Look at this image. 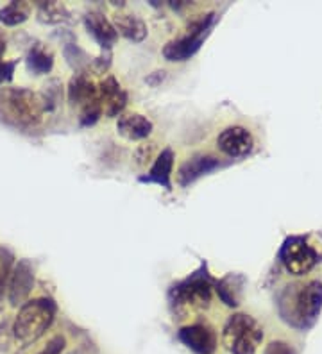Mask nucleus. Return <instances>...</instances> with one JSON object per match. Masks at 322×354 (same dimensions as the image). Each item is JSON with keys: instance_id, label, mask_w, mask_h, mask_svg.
I'll return each mask as SVG.
<instances>
[{"instance_id": "13", "label": "nucleus", "mask_w": 322, "mask_h": 354, "mask_svg": "<svg viewBox=\"0 0 322 354\" xmlns=\"http://www.w3.org/2000/svg\"><path fill=\"white\" fill-rule=\"evenodd\" d=\"M174 160H176V154L170 147H165L163 151L156 156L154 165L150 167V170L147 174H142L138 177V183H143V185H158L161 188H165L167 192L174 190V185H172V170H174Z\"/></svg>"}, {"instance_id": "6", "label": "nucleus", "mask_w": 322, "mask_h": 354, "mask_svg": "<svg viewBox=\"0 0 322 354\" xmlns=\"http://www.w3.org/2000/svg\"><path fill=\"white\" fill-rule=\"evenodd\" d=\"M278 259L290 276L303 277L322 261V252L312 242V234H290L285 238Z\"/></svg>"}, {"instance_id": "3", "label": "nucleus", "mask_w": 322, "mask_h": 354, "mask_svg": "<svg viewBox=\"0 0 322 354\" xmlns=\"http://www.w3.org/2000/svg\"><path fill=\"white\" fill-rule=\"evenodd\" d=\"M47 115L42 93L27 88H0V118L11 126L33 129L43 122Z\"/></svg>"}, {"instance_id": "17", "label": "nucleus", "mask_w": 322, "mask_h": 354, "mask_svg": "<svg viewBox=\"0 0 322 354\" xmlns=\"http://www.w3.org/2000/svg\"><path fill=\"white\" fill-rule=\"evenodd\" d=\"M245 277L242 274L229 272L224 277L217 279L215 285V292L219 295V299L228 308H236L242 301V292H244Z\"/></svg>"}, {"instance_id": "11", "label": "nucleus", "mask_w": 322, "mask_h": 354, "mask_svg": "<svg viewBox=\"0 0 322 354\" xmlns=\"http://www.w3.org/2000/svg\"><path fill=\"white\" fill-rule=\"evenodd\" d=\"M222 161L213 154H193L192 158H188L186 161L181 163V167L177 169V185L181 188H186V186L193 185L195 181H199L201 177L208 176V174L215 172V170L222 169Z\"/></svg>"}, {"instance_id": "32", "label": "nucleus", "mask_w": 322, "mask_h": 354, "mask_svg": "<svg viewBox=\"0 0 322 354\" xmlns=\"http://www.w3.org/2000/svg\"><path fill=\"white\" fill-rule=\"evenodd\" d=\"M17 354H18V353H17Z\"/></svg>"}, {"instance_id": "21", "label": "nucleus", "mask_w": 322, "mask_h": 354, "mask_svg": "<svg viewBox=\"0 0 322 354\" xmlns=\"http://www.w3.org/2000/svg\"><path fill=\"white\" fill-rule=\"evenodd\" d=\"M36 8H38L39 22L61 24L66 22L70 18L69 9L64 8L63 4H60V2H56V0H51V2H36Z\"/></svg>"}, {"instance_id": "5", "label": "nucleus", "mask_w": 322, "mask_h": 354, "mask_svg": "<svg viewBox=\"0 0 322 354\" xmlns=\"http://www.w3.org/2000/svg\"><path fill=\"white\" fill-rule=\"evenodd\" d=\"M263 342V326L249 313H233L222 328V344L229 354H256Z\"/></svg>"}, {"instance_id": "20", "label": "nucleus", "mask_w": 322, "mask_h": 354, "mask_svg": "<svg viewBox=\"0 0 322 354\" xmlns=\"http://www.w3.org/2000/svg\"><path fill=\"white\" fill-rule=\"evenodd\" d=\"M30 11H33V6L29 2H11L0 9V24L8 27L20 26L29 20Z\"/></svg>"}, {"instance_id": "4", "label": "nucleus", "mask_w": 322, "mask_h": 354, "mask_svg": "<svg viewBox=\"0 0 322 354\" xmlns=\"http://www.w3.org/2000/svg\"><path fill=\"white\" fill-rule=\"evenodd\" d=\"M56 315L57 304L51 297L29 299L15 317L13 337L24 346H30L52 328Z\"/></svg>"}, {"instance_id": "9", "label": "nucleus", "mask_w": 322, "mask_h": 354, "mask_svg": "<svg viewBox=\"0 0 322 354\" xmlns=\"http://www.w3.org/2000/svg\"><path fill=\"white\" fill-rule=\"evenodd\" d=\"M35 263L27 258L18 259V263H15L8 285V301L11 306H21V304H26L29 301L30 292L35 288Z\"/></svg>"}, {"instance_id": "30", "label": "nucleus", "mask_w": 322, "mask_h": 354, "mask_svg": "<svg viewBox=\"0 0 322 354\" xmlns=\"http://www.w3.org/2000/svg\"><path fill=\"white\" fill-rule=\"evenodd\" d=\"M6 45H8V41H6V36H4V32L0 30V61H4L2 57H4V54H6Z\"/></svg>"}, {"instance_id": "22", "label": "nucleus", "mask_w": 322, "mask_h": 354, "mask_svg": "<svg viewBox=\"0 0 322 354\" xmlns=\"http://www.w3.org/2000/svg\"><path fill=\"white\" fill-rule=\"evenodd\" d=\"M15 268V254L11 249L0 245V310L4 306V297L8 295L9 277Z\"/></svg>"}, {"instance_id": "28", "label": "nucleus", "mask_w": 322, "mask_h": 354, "mask_svg": "<svg viewBox=\"0 0 322 354\" xmlns=\"http://www.w3.org/2000/svg\"><path fill=\"white\" fill-rule=\"evenodd\" d=\"M17 65H18V59L0 61V84H6V82L13 81Z\"/></svg>"}, {"instance_id": "1", "label": "nucleus", "mask_w": 322, "mask_h": 354, "mask_svg": "<svg viewBox=\"0 0 322 354\" xmlns=\"http://www.w3.org/2000/svg\"><path fill=\"white\" fill-rule=\"evenodd\" d=\"M276 310L288 328L310 331L322 313V281H294L285 285L276 297Z\"/></svg>"}, {"instance_id": "8", "label": "nucleus", "mask_w": 322, "mask_h": 354, "mask_svg": "<svg viewBox=\"0 0 322 354\" xmlns=\"http://www.w3.org/2000/svg\"><path fill=\"white\" fill-rule=\"evenodd\" d=\"M177 338L185 347L193 351L195 354H215L219 347V337L211 324L204 322H193V324L183 326L177 331Z\"/></svg>"}, {"instance_id": "15", "label": "nucleus", "mask_w": 322, "mask_h": 354, "mask_svg": "<svg viewBox=\"0 0 322 354\" xmlns=\"http://www.w3.org/2000/svg\"><path fill=\"white\" fill-rule=\"evenodd\" d=\"M84 27L88 35H91V38L100 45L102 50H111L118 39L115 26L99 11H90L84 15Z\"/></svg>"}, {"instance_id": "25", "label": "nucleus", "mask_w": 322, "mask_h": 354, "mask_svg": "<svg viewBox=\"0 0 322 354\" xmlns=\"http://www.w3.org/2000/svg\"><path fill=\"white\" fill-rule=\"evenodd\" d=\"M64 349H66V338L63 335H56V337H52L47 342V346L36 354H63Z\"/></svg>"}, {"instance_id": "10", "label": "nucleus", "mask_w": 322, "mask_h": 354, "mask_svg": "<svg viewBox=\"0 0 322 354\" xmlns=\"http://www.w3.org/2000/svg\"><path fill=\"white\" fill-rule=\"evenodd\" d=\"M217 147L233 160L249 156L254 149V136L247 127L229 126L217 136Z\"/></svg>"}, {"instance_id": "12", "label": "nucleus", "mask_w": 322, "mask_h": 354, "mask_svg": "<svg viewBox=\"0 0 322 354\" xmlns=\"http://www.w3.org/2000/svg\"><path fill=\"white\" fill-rule=\"evenodd\" d=\"M99 97L102 111L107 118H118L127 106V91L113 75L99 82Z\"/></svg>"}, {"instance_id": "27", "label": "nucleus", "mask_w": 322, "mask_h": 354, "mask_svg": "<svg viewBox=\"0 0 322 354\" xmlns=\"http://www.w3.org/2000/svg\"><path fill=\"white\" fill-rule=\"evenodd\" d=\"M263 354H297L292 344H288L287 340H272L267 344Z\"/></svg>"}, {"instance_id": "29", "label": "nucleus", "mask_w": 322, "mask_h": 354, "mask_svg": "<svg viewBox=\"0 0 322 354\" xmlns=\"http://www.w3.org/2000/svg\"><path fill=\"white\" fill-rule=\"evenodd\" d=\"M11 337H13V324L9 320L0 322V347H8L11 344Z\"/></svg>"}, {"instance_id": "19", "label": "nucleus", "mask_w": 322, "mask_h": 354, "mask_svg": "<svg viewBox=\"0 0 322 354\" xmlns=\"http://www.w3.org/2000/svg\"><path fill=\"white\" fill-rule=\"evenodd\" d=\"M26 65L35 75H47L54 68V52L43 44H35L26 56Z\"/></svg>"}, {"instance_id": "18", "label": "nucleus", "mask_w": 322, "mask_h": 354, "mask_svg": "<svg viewBox=\"0 0 322 354\" xmlns=\"http://www.w3.org/2000/svg\"><path fill=\"white\" fill-rule=\"evenodd\" d=\"M113 26H115L118 35H122L129 41H134V44L143 41L147 38V35H149L147 24L143 22L142 18L136 17V15L116 13L115 20H113Z\"/></svg>"}, {"instance_id": "14", "label": "nucleus", "mask_w": 322, "mask_h": 354, "mask_svg": "<svg viewBox=\"0 0 322 354\" xmlns=\"http://www.w3.org/2000/svg\"><path fill=\"white\" fill-rule=\"evenodd\" d=\"M66 95H69V102L72 106L82 109L84 106H90V104L100 100L99 84L91 81L88 72H78L70 79L69 86H66Z\"/></svg>"}, {"instance_id": "23", "label": "nucleus", "mask_w": 322, "mask_h": 354, "mask_svg": "<svg viewBox=\"0 0 322 354\" xmlns=\"http://www.w3.org/2000/svg\"><path fill=\"white\" fill-rule=\"evenodd\" d=\"M64 57L69 61V65L78 72H88L91 68V57L79 47L78 44L64 45Z\"/></svg>"}, {"instance_id": "26", "label": "nucleus", "mask_w": 322, "mask_h": 354, "mask_svg": "<svg viewBox=\"0 0 322 354\" xmlns=\"http://www.w3.org/2000/svg\"><path fill=\"white\" fill-rule=\"evenodd\" d=\"M111 57H113L111 50H102L99 56L91 59V70L97 72V74H104V72H107L109 66H111Z\"/></svg>"}, {"instance_id": "24", "label": "nucleus", "mask_w": 322, "mask_h": 354, "mask_svg": "<svg viewBox=\"0 0 322 354\" xmlns=\"http://www.w3.org/2000/svg\"><path fill=\"white\" fill-rule=\"evenodd\" d=\"M43 88L45 90L42 91V99L45 102V109H47V113L54 111L60 106L61 97H63V84L57 79H52Z\"/></svg>"}, {"instance_id": "31", "label": "nucleus", "mask_w": 322, "mask_h": 354, "mask_svg": "<svg viewBox=\"0 0 322 354\" xmlns=\"http://www.w3.org/2000/svg\"><path fill=\"white\" fill-rule=\"evenodd\" d=\"M70 354H84V353H82V351H73V353H70Z\"/></svg>"}, {"instance_id": "7", "label": "nucleus", "mask_w": 322, "mask_h": 354, "mask_svg": "<svg viewBox=\"0 0 322 354\" xmlns=\"http://www.w3.org/2000/svg\"><path fill=\"white\" fill-rule=\"evenodd\" d=\"M217 15L213 11L206 15H199L197 18H193L192 22H188L186 27V35L179 36L176 39H170L163 47V57L170 63H183L188 61L201 50L202 44L206 36L210 35L211 27L215 24Z\"/></svg>"}, {"instance_id": "16", "label": "nucleus", "mask_w": 322, "mask_h": 354, "mask_svg": "<svg viewBox=\"0 0 322 354\" xmlns=\"http://www.w3.org/2000/svg\"><path fill=\"white\" fill-rule=\"evenodd\" d=\"M154 126L147 117L140 113H122L116 120V131L129 142H140L149 138Z\"/></svg>"}, {"instance_id": "2", "label": "nucleus", "mask_w": 322, "mask_h": 354, "mask_svg": "<svg viewBox=\"0 0 322 354\" xmlns=\"http://www.w3.org/2000/svg\"><path fill=\"white\" fill-rule=\"evenodd\" d=\"M217 279L211 276L206 261H201L192 274L172 283L167 292L168 308L177 320H185L197 311L210 308Z\"/></svg>"}]
</instances>
